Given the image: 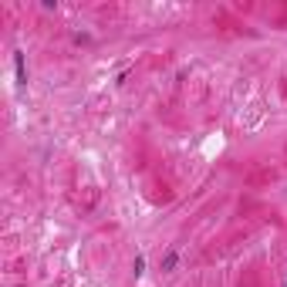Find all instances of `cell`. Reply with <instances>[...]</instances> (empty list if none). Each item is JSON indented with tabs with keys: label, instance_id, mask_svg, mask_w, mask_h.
<instances>
[{
	"label": "cell",
	"instance_id": "1",
	"mask_svg": "<svg viewBox=\"0 0 287 287\" xmlns=\"http://www.w3.org/2000/svg\"><path fill=\"white\" fill-rule=\"evenodd\" d=\"M176 260H179V253H176V250H166V257H162V270H172Z\"/></svg>",
	"mask_w": 287,
	"mask_h": 287
},
{
	"label": "cell",
	"instance_id": "2",
	"mask_svg": "<svg viewBox=\"0 0 287 287\" xmlns=\"http://www.w3.org/2000/svg\"><path fill=\"white\" fill-rule=\"evenodd\" d=\"M14 64H17V85H24V81H27V71H24V54L14 57Z\"/></svg>",
	"mask_w": 287,
	"mask_h": 287
}]
</instances>
